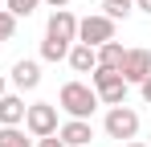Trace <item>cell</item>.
Listing matches in <instances>:
<instances>
[{
	"instance_id": "obj_12",
	"label": "cell",
	"mask_w": 151,
	"mask_h": 147,
	"mask_svg": "<svg viewBox=\"0 0 151 147\" xmlns=\"http://www.w3.org/2000/svg\"><path fill=\"white\" fill-rule=\"evenodd\" d=\"M123 57H127V49L119 45V41L98 45V66H102V70H119V66H123Z\"/></svg>"
},
{
	"instance_id": "obj_6",
	"label": "cell",
	"mask_w": 151,
	"mask_h": 147,
	"mask_svg": "<svg viewBox=\"0 0 151 147\" xmlns=\"http://www.w3.org/2000/svg\"><path fill=\"white\" fill-rule=\"evenodd\" d=\"M119 74H123V82L127 86H139L143 78L151 74V49H127V57H123V66H119Z\"/></svg>"
},
{
	"instance_id": "obj_18",
	"label": "cell",
	"mask_w": 151,
	"mask_h": 147,
	"mask_svg": "<svg viewBox=\"0 0 151 147\" xmlns=\"http://www.w3.org/2000/svg\"><path fill=\"white\" fill-rule=\"evenodd\" d=\"M139 94H143V102H151V74L143 78V82H139Z\"/></svg>"
},
{
	"instance_id": "obj_5",
	"label": "cell",
	"mask_w": 151,
	"mask_h": 147,
	"mask_svg": "<svg viewBox=\"0 0 151 147\" xmlns=\"http://www.w3.org/2000/svg\"><path fill=\"white\" fill-rule=\"evenodd\" d=\"M78 41H82V45H90V49L114 41V21H110V17H102V12L82 17V21H78Z\"/></svg>"
},
{
	"instance_id": "obj_21",
	"label": "cell",
	"mask_w": 151,
	"mask_h": 147,
	"mask_svg": "<svg viewBox=\"0 0 151 147\" xmlns=\"http://www.w3.org/2000/svg\"><path fill=\"white\" fill-rule=\"evenodd\" d=\"M41 4H49V8H65L70 0H41Z\"/></svg>"
},
{
	"instance_id": "obj_19",
	"label": "cell",
	"mask_w": 151,
	"mask_h": 147,
	"mask_svg": "<svg viewBox=\"0 0 151 147\" xmlns=\"http://www.w3.org/2000/svg\"><path fill=\"white\" fill-rule=\"evenodd\" d=\"M37 147H65V143H61L57 135H45V139H37Z\"/></svg>"
},
{
	"instance_id": "obj_2",
	"label": "cell",
	"mask_w": 151,
	"mask_h": 147,
	"mask_svg": "<svg viewBox=\"0 0 151 147\" xmlns=\"http://www.w3.org/2000/svg\"><path fill=\"white\" fill-rule=\"evenodd\" d=\"M90 86H94V94H98L102 106H123V102H127V82H123L119 70L94 66V70H90Z\"/></svg>"
},
{
	"instance_id": "obj_22",
	"label": "cell",
	"mask_w": 151,
	"mask_h": 147,
	"mask_svg": "<svg viewBox=\"0 0 151 147\" xmlns=\"http://www.w3.org/2000/svg\"><path fill=\"white\" fill-rule=\"evenodd\" d=\"M4 94H8V82H4V74H0V98H4Z\"/></svg>"
},
{
	"instance_id": "obj_16",
	"label": "cell",
	"mask_w": 151,
	"mask_h": 147,
	"mask_svg": "<svg viewBox=\"0 0 151 147\" xmlns=\"http://www.w3.org/2000/svg\"><path fill=\"white\" fill-rule=\"evenodd\" d=\"M4 8H8V12L21 21V17H33V12L41 8V0H4Z\"/></svg>"
},
{
	"instance_id": "obj_7",
	"label": "cell",
	"mask_w": 151,
	"mask_h": 147,
	"mask_svg": "<svg viewBox=\"0 0 151 147\" xmlns=\"http://www.w3.org/2000/svg\"><path fill=\"white\" fill-rule=\"evenodd\" d=\"M45 37L74 45V41H78V17L70 12V8H53V12H49V24H45Z\"/></svg>"
},
{
	"instance_id": "obj_17",
	"label": "cell",
	"mask_w": 151,
	"mask_h": 147,
	"mask_svg": "<svg viewBox=\"0 0 151 147\" xmlns=\"http://www.w3.org/2000/svg\"><path fill=\"white\" fill-rule=\"evenodd\" d=\"M12 37H17V17H12L8 8H0V45L12 41Z\"/></svg>"
},
{
	"instance_id": "obj_9",
	"label": "cell",
	"mask_w": 151,
	"mask_h": 147,
	"mask_svg": "<svg viewBox=\"0 0 151 147\" xmlns=\"http://www.w3.org/2000/svg\"><path fill=\"white\" fill-rule=\"evenodd\" d=\"M12 86L17 90H37L41 86V61H33V57L12 61Z\"/></svg>"
},
{
	"instance_id": "obj_24",
	"label": "cell",
	"mask_w": 151,
	"mask_h": 147,
	"mask_svg": "<svg viewBox=\"0 0 151 147\" xmlns=\"http://www.w3.org/2000/svg\"><path fill=\"white\" fill-rule=\"evenodd\" d=\"M0 4H4V0H0Z\"/></svg>"
},
{
	"instance_id": "obj_23",
	"label": "cell",
	"mask_w": 151,
	"mask_h": 147,
	"mask_svg": "<svg viewBox=\"0 0 151 147\" xmlns=\"http://www.w3.org/2000/svg\"><path fill=\"white\" fill-rule=\"evenodd\" d=\"M123 147H147V143H139V139H127V143Z\"/></svg>"
},
{
	"instance_id": "obj_13",
	"label": "cell",
	"mask_w": 151,
	"mask_h": 147,
	"mask_svg": "<svg viewBox=\"0 0 151 147\" xmlns=\"http://www.w3.org/2000/svg\"><path fill=\"white\" fill-rule=\"evenodd\" d=\"M135 12V0H102V17H110V21H127Z\"/></svg>"
},
{
	"instance_id": "obj_15",
	"label": "cell",
	"mask_w": 151,
	"mask_h": 147,
	"mask_svg": "<svg viewBox=\"0 0 151 147\" xmlns=\"http://www.w3.org/2000/svg\"><path fill=\"white\" fill-rule=\"evenodd\" d=\"M0 147H33V139H25L21 127H0Z\"/></svg>"
},
{
	"instance_id": "obj_4",
	"label": "cell",
	"mask_w": 151,
	"mask_h": 147,
	"mask_svg": "<svg viewBox=\"0 0 151 147\" xmlns=\"http://www.w3.org/2000/svg\"><path fill=\"white\" fill-rule=\"evenodd\" d=\"M57 102H33L25 110V131L33 139H45V135H57Z\"/></svg>"
},
{
	"instance_id": "obj_3",
	"label": "cell",
	"mask_w": 151,
	"mask_h": 147,
	"mask_svg": "<svg viewBox=\"0 0 151 147\" xmlns=\"http://www.w3.org/2000/svg\"><path fill=\"white\" fill-rule=\"evenodd\" d=\"M102 131H106V135H110V139H135V135H139V110H135V106H110V110H106V119H102Z\"/></svg>"
},
{
	"instance_id": "obj_25",
	"label": "cell",
	"mask_w": 151,
	"mask_h": 147,
	"mask_svg": "<svg viewBox=\"0 0 151 147\" xmlns=\"http://www.w3.org/2000/svg\"><path fill=\"white\" fill-rule=\"evenodd\" d=\"M147 147H151V143H147Z\"/></svg>"
},
{
	"instance_id": "obj_14",
	"label": "cell",
	"mask_w": 151,
	"mask_h": 147,
	"mask_svg": "<svg viewBox=\"0 0 151 147\" xmlns=\"http://www.w3.org/2000/svg\"><path fill=\"white\" fill-rule=\"evenodd\" d=\"M65 57H70V45L65 41H53V37L41 41V61H65Z\"/></svg>"
},
{
	"instance_id": "obj_10",
	"label": "cell",
	"mask_w": 151,
	"mask_h": 147,
	"mask_svg": "<svg viewBox=\"0 0 151 147\" xmlns=\"http://www.w3.org/2000/svg\"><path fill=\"white\" fill-rule=\"evenodd\" d=\"M25 98L21 94H4L0 98V127H21L25 122Z\"/></svg>"
},
{
	"instance_id": "obj_11",
	"label": "cell",
	"mask_w": 151,
	"mask_h": 147,
	"mask_svg": "<svg viewBox=\"0 0 151 147\" xmlns=\"http://www.w3.org/2000/svg\"><path fill=\"white\" fill-rule=\"evenodd\" d=\"M65 61H70V70H74V74H90L94 66H98V49H90V45H82V41H74Z\"/></svg>"
},
{
	"instance_id": "obj_8",
	"label": "cell",
	"mask_w": 151,
	"mask_h": 147,
	"mask_svg": "<svg viewBox=\"0 0 151 147\" xmlns=\"http://www.w3.org/2000/svg\"><path fill=\"white\" fill-rule=\"evenodd\" d=\"M57 139L65 147H90V139H94V127H90V119H70L57 127Z\"/></svg>"
},
{
	"instance_id": "obj_1",
	"label": "cell",
	"mask_w": 151,
	"mask_h": 147,
	"mask_svg": "<svg viewBox=\"0 0 151 147\" xmlns=\"http://www.w3.org/2000/svg\"><path fill=\"white\" fill-rule=\"evenodd\" d=\"M57 106H61L70 119H90L102 102H98V94H94L90 82H65L61 94H57Z\"/></svg>"
},
{
	"instance_id": "obj_20",
	"label": "cell",
	"mask_w": 151,
	"mask_h": 147,
	"mask_svg": "<svg viewBox=\"0 0 151 147\" xmlns=\"http://www.w3.org/2000/svg\"><path fill=\"white\" fill-rule=\"evenodd\" d=\"M135 8H139V12H147V17H151V0H135Z\"/></svg>"
}]
</instances>
